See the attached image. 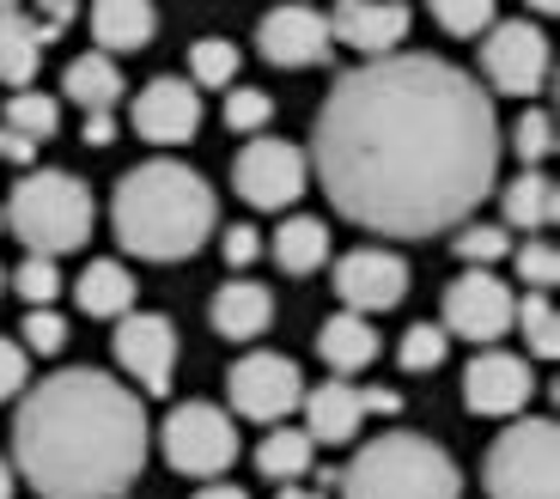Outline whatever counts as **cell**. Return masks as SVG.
<instances>
[{"instance_id": "cell-1", "label": "cell", "mask_w": 560, "mask_h": 499, "mask_svg": "<svg viewBox=\"0 0 560 499\" xmlns=\"http://www.w3.org/2000/svg\"><path fill=\"white\" fill-rule=\"evenodd\" d=\"M311 171L341 220L378 237L463 225L500 177V116L476 73L420 49L365 56L329 85Z\"/></svg>"}, {"instance_id": "cell-2", "label": "cell", "mask_w": 560, "mask_h": 499, "mask_svg": "<svg viewBox=\"0 0 560 499\" xmlns=\"http://www.w3.org/2000/svg\"><path fill=\"white\" fill-rule=\"evenodd\" d=\"M147 408L98 365L19 390L13 463L43 499H122L147 469Z\"/></svg>"}, {"instance_id": "cell-3", "label": "cell", "mask_w": 560, "mask_h": 499, "mask_svg": "<svg viewBox=\"0 0 560 499\" xmlns=\"http://www.w3.org/2000/svg\"><path fill=\"white\" fill-rule=\"evenodd\" d=\"M213 220H220V201H213L208 177L189 171L183 159H147L110 195L116 244L147 263H189L208 244Z\"/></svg>"}, {"instance_id": "cell-4", "label": "cell", "mask_w": 560, "mask_h": 499, "mask_svg": "<svg viewBox=\"0 0 560 499\" xmlns=\"http://www.w3.org/2000/svg\"><path fill=\"white\" fill-rule=\"evenodd\" d=\"M341 499H463V475L445 444L420 432H378L353 451L348 469H336Z\"/></svg>"}, {"instance_id": "cell-5", "label": "cell", "mask_w": 560, "mask_h": 499, "mask_svg": "<svg viewBox=\"0 0 560 499\" xmlns=\"http://www.w3.org/2000/svg\"><path fill=\"white\" fill-rule=\"evenodd\" d=\"M0 220L13 225V237L31 256H56L61 263V256L85 250L98 208H92L85 177H73V171H25L13 183V195L0 201Z\"/></svg>"}, {"instance_id": "cell-6", "label": "cell", "mask_w": 560, "mask_h": 499, "mask_svg": "<svg viewBox=\"0 0 560 499\" xmlns=\"http://www.w3.org/2000/svg\"><path fill=\"white\" fill-rule=\"evenodd\" d=\"M488 499H560V427L555 420H518L488 444L481 457Z\"/></svg>"}, {"instance_id": "cell-7", "label": "cell", "mask_w": 560, "mask_h": 499, "mask_svg": "<svg viewBox=\"0 0 560 499\" xmlns=\"http://www.w3.org/2000/svg\"><path fill=\"white\" fill-rule=\"evenodd\" d=\"M159 439H165L171 469L196 475V481H213V475H225L232 463H238V427H232V415L213 408V403L171 408V420L159 427Z\"/></svg>"}, {"instance_id": "cell-8", "label": "cell", "mask_w": 560, "mask_h": 499, "mask_svg": "<svg viewBox=\"0 0 560 499\" xmlns=\"http://www.w3.org/2000/svg\"><path fill=\"white\" fill-rule=\"evenodd\" d=\"M232 189L238 201H250L256 213H287L305 195V153L293 140H268V135H250L244 153L232 159Z\"/></svg>"}, {"instance_id": "cell-9", "label": "cell", "mask_w": 560, "mask_h": 499, "mask_svg": "<svg viewBox=\"0 0 560 499\" xmlns=\"http://www.w3.org/2000/svg\"><path fill=\"white\" fill-rule=\"evenodd\" d=\"M225 396H232V408H238L244 420H262V427H275V420H287L299 408V396H305V378H299V365L287 360V353H268V347H256V353H244L232 372H225Z\"/></svg>"}, {"instance_id": "cell-10", "label": "cell", "mask_w": 560, "mask_h": 499, "mask_svg": "<svg viewBox=\"0 0 560 499\" xmlns=\"http://www.w3.org/2000/svg\"><path fill=\"white\" fill-rule=\"evenodd\" d=\"M548 37L530 19H512V25H488L481 31V73H488L493 92L505 97H536L548 80Z\"/></svg>"}, {"instance_id": "cell-11", "label": "cell", "mask_w": 560, "mask_h": 499, "mask_svg": "<svg viewBox=\"0 0 560 499\" xmlns=\"http://www.w3.org/2000/svg\"><path fill=\"white\" fill-rule=\"evenodd\" d=\"M512 311H518V292L493 268H463L445 287V335H463V341L488 347L500 335H512Z\"/></svg>"}, {"instance_id": "cell-12", "label": "cell", "mask_w": 560, "mask_h": 499, "mask_svg": "<svg viewBox=\"0 0 560 499\" xmlns=\"http://www.w3.org/2000/svg\"><path fill=\"white\" fill-rule=\"evenodd\" d=\"M305 403V427H311V444H353V432L365 427L372 415H396L402 408V390H378V384H317Z\"/></svg>"}, {"instance_id": "cell-13", "label": "cell", "mask_w": 560, "mask_h": 499, "mask_svg": "<svg viewBox=\"0 0 560 499\" xmlns=\"http://www.w3.org/2000/svg\"><path fill=\"white\" fill-rule=\"evenodd\" d=\"M116 365L147 396H165L171 378H177V323L159 317V311H122L116 317Z\"/></svg>"}, {"instance_id": "cell-14", "label": "cell", "mask_w": 560, "mask_h": 499, "mask_svg": "<svg viewBox=\"0 0 560 499\" xmlns=\"http://www.w3.org/2000/svg\"><path fill=\"white\" fill-rule=\"evenodd\" d=\"M336 299L348 311H360V317H378V311L402 305V292H408V263L396 256V250H378V244H360L348 250L336 263Z\"/></svg>"}, {"instance_id": "cell-15", "label": "cell", "mask_w": 560, "mask_h": 499, "mask_svg": "<svg viewBox=\"0 0 560 499\" xmlns=\"http://www.w3.org/2000/svg\"><path fill=\"white\" fill-rule=\"evenodd\" d=\"M256 49H262V61H275V68H323L329 49H336V37H329V19H323L311 0H287V7H275V13L256 25Z\"/></svg>"}, {"instance_id": "cell-16", "label": "cell", "mask_w": 560, "mask_h": 499, "mask_svg": "<svg viewBox=\"0 0 560 499\" xmlns=\"http://www.w3.org/2000/svg\"><path fill=\"white\" fill-rule=\"evenodd\" d=\"M536 396V378H530V360L505 353V347H488L476 360L463 365V408L469 415H524V403Z\"/></svg>"}, {"instance_id": "cell-17", "label": "cell", "mask_w": 560, "mask_h": 499, "mask_svg": "<svg viewBox=\"0 0 560 499\" xmlns=\"http://www.w3.org/2000/svg\"><path fill=\"white\" fill-rule=\"evenodd\" d=\"M201 128V92L189 80H153L135 97V135L153 147H183Z\"/></svg>"}, {"instance_id": "cell-18", "label": "cell", "mask_w": 560, "mask_h": 499, "mask_svg": "<svg viewBox=\"0 0 560 499\" xmlns=\"http://www.w3.org/2000/svg\"><path fill=\"white\" fill-rule=\"evenodd\" d=\"M329 37L360 49V56H390L408 37V7L402 0H336Z\"/></svg>"}, {"instance_id": "cell-19", "label": "cell", "mask_w": 560, "mask_h": 499, "mask_svg": "<svg viewBox=\"0 0 560 499\" xmlns=\"http://www.w3.org/2000/svg\"><path fill=\"white\" fill-rule=\"evenodd\" d=\"M208 323L225 341H256V335H268V323H275V292H268L262 280H225L208 305Z\"/></svg>"}, {"instance_id": "cell-20", "label": "cell", "mask_w": 560, "mask_h": 499, "mask_svg": "<svg viewBox=\"0 0 560 499\" xmlns=\"http://www.w3.org/2000/svg\"><path fill=\"white\" fill-rule=\"evenodd\" d=\"M317 353H323V365H329L336 378H353V372H365V365L378 360L384 341H378V329H372V323H365L360 311L341 305L336 317H329V323L317 329Z\"/></svg>"}, {"instance_id": "cell-21", "label": "cell", "mask_w": 560, "mask_h": 499, "mask_svg": "<svg viewBox=\"0 0 560 499\" xmlns=\"http://www.w3.org/2000/svg\"><path fill=\"white\" fill-rule=\"evenodd\" d=\"M159 31L153 0H92V43L98 49H147Z\"/></svg>"}, {"instance_id": "cell-22", "label": "cell", "mask_w": 560, "mask_h": 499, "mask_svg": "<svg viewBox=\"0 0 560 499\" xmlns=\"http://www.w3.org/2000/svg\"><path fill=\"white\" fill-rule=\"evenodd\" d=\"M500 208H505V225L512 232H548V225L560 220V189L555 177H542V171H524V177H512L500 189Z\"/></svg>"}, {"instance_id": "cell-23", "label": "cell", "mask_w": 560, "mask_h": 499, "mask_svg": "<svg viewBox=\"0 0 560 499\" xmlns=\"http://www.w3.org/2000/svg\"><path fill=\"white\" fill-rule=\"evenodd\" d=\"M43 25L37 19H25L13 7V13H0V85H13V92H25L31 80H37L43 68Z\"/></svg>"}, {"instance_id": "cell-24", "label": "cell", "mask_w": 560, "mask_h": 499, "mask_svg": "<svg viewBox=\"0 0 560 499\" xmlns=\"http://www.w3.org/2000/svg\"><path fill=\"white\" fill-rule=\"evenodd\" d=\"M61 92H68L80 111H116V97H122V68L110 61V49H92V56L68 61Z\"/></svg>"}, {"instance_id": "cell-25", "label": "cell", "mask_w": 560, "mask_h": 499, "mask_svg": "<svg viewBox=\"0 0 560 499\" xmlns=\"http://www.w3.org/2000/svg\"><path fill=\"white\" fill-rule=\"evenodd\" d=\"M135 275H128L122 263H85L80 287H73V299H80L85 317H122V311H135Z\"/></svg>"}, {"instance_id": "cell-26", "label": "cell", "mask_w": 560, "mask_h": 499, "mask_svg": "<svg viewBox=\"0 0 560 499\" xmlns=\"http://www.w3.org/2000/svg\"><path fill=\"white\" fill-rule=\"evenodd\" d=\"M275 263L287 275H317L329 263V225L311 220V213H293V220H280L275 232Z\"/></svg>"}, {"instance_id": "cell-27", "label": "cell", "mask_w": 560, "mask_h": 499, "mask_svg": "<svg viewBox=\"0 0 560 499\" xmlns=\"http://www.w3.org/2000/svg\"><path fill=\"white\" fill-rule=\"evenodd\" d=\"M305 469H311V432L275 420V432L256 444V475H268V481H299Z\"/></svg>"}, {"instance_id": "cell-28", "label": "cell", "mask_w": 560, "mask_h": 499, "mask_svg": "<svg viewBox=\"0 0 560 499\" xmlns=\"http://www.w3.org/2000/svg\"><path fill=\"white\" fill-rule=\"evenodd\" d=\"M512 329L524 335V347H530L536 360H555L560 353V311L548 305V292H524L518 299V311H512Z\"/></svg>"}, {"instance_id": "cell-29", "label": "cell", "mask_w": 560, "mask_h": 499, "mask_svg": "<svg viewBox=\"0 0 560 499\" xmlns=\"http://www.w3.org/2000/svg\"><path fill=\"white\" fill-rule=\"evenodd\" d=\"M189 85H196V92L238 85V43H225V37H196L189 43Z\"/></svg>"}, {"instance_id": "cell-30", "label": "cell", "mask_w": 560, "mask_h": 499, "mask_svg": "<svg viewBox=\"0 0 560 499\" xmlns=\"http://www.w3.org/2000/svg\"><path fill=\"white\" fill-rule=\"evenodd\" d=\"M7 128H19L31 140H49L61 128V104L49 92H13L7 97Z\"/></svg>"}, {"instance_id": "cell-31", "label": "cell", "mask_w": 560, "mask_h": 499, "mask_svg": "<svg viewBox=\"0 0 560 499\" xmlns=\"http://www.w3.org/2000/svg\"><path fill=\"white\" fill-rule=\"evenodd\" d=\"M451 250H457L469 268H493L512 250V237H505V225H476V220H463L457 237H451Z\"/></svg>"}, {"instance_id": "cell-32", "label": "cell", "mask_w": 560, "mask_h": 499, "mask_svg": "<svg viewBox=\"0 0 560 499\" xmlns=\"http://www.w3.org/2000/svg\"><path fill=\"white\" fill-rule=\"evenodd\" d=\"M19 335H25V353H43V360H56L61 347H68V317H61L56 305H31L25 323H19Z\"/></svg>"}, {"instance_id": "cell-33", "label": "cell", "mask_w": 560, "mask_h": 499, "mask_svg": "<svg viewBox=\"0 0 560 499\" xmlns=\"http://www.w3.org/2000/svg\"><path fill=\"white\" fill-rule=\"evenodd\" d=\"M13 292L25 299V305H56V299H61L56 256H25V263L13 268Z\"/></svg>"}, {"instance_id": "cell-34", "label": "cell", "mask_w": 560, "mask_h": 499, "mask_svg": "<svg viewBox=\"0 0 560 499\" xmlns=\"http://www.w3.org/2000/svg\"><path fill=\"white\" fill-rule=\"evenodd\" d=\"M433 7V25L451 37H481L493 25V0H427Z\"/></svg>"}, {"instance_id": "cell-35", "label": "cell", "mask_w": 560, "mask_h": 499, "mask_svg": "<svg viewBox=\"0 0 560 499\" xmlns=\"http://www.w3.org/2000/svg\"><path fill=\"white\" fill-rule=\"evenodd\" d=\"M275 123V97L256 92V85H238V92H225V128L232 135H262Z\"/></svg>"}, {"instance_id": "cell-36", "label": "cell", "mask_w": 560, "mask_h": 499, "mask_svg": "<svg viewBox=\"0 0 560 499\" xmlns=\"http://www.w3.org/2000/svg\"><path fill=\"white\" fill-rule=\"evenodd\" d=\"M451 353V335L439 329V323H415V329L402 335V347H396V360H402V372H433L439 360Z\"/></svg>"}, {"instance_id": "cell-37", "label": "cell", "mask_w": 560, "mask_h": 499, "mask_svg": "<svg viewBox=\"0 0 560 499\" xmlns=\"http://www.w3.org/2000/svg\"><path fill=\"white\" fill-rule=\"evenodd\" d=\"M512 153H518L524 165H542V159L555 153V116H548V111H524L518 128H512Z\"/></svg>"}, {"instance_id": "cell-38", "label": "cell", "mask_w": 560, "mask_h": 499, "mask_svg": "<svg viewBox=\"0 0 560 499\" xmlns=\"http://www.w3.org/2000/svg\"><path fill=\"white\" fill-rule=\"evenodd\" d=\"M518 280H524V287H536V292H548L560 280V256H555V244H548V237L518 244Z\"/></svg>"}, {"instance_id": "cell-39", "label": "cell", "mask_w": 560, "mask_h": 499, "mask_svg": "<svg viewBox=\"0 0 560 499\" xmlns=\"http://www.w3.org/2000/svg\"><path fill=\"white\" fill-rule=\"evenodd\" d=\"M25 384H31V353H25V341L0 335V403H13Z\"/></svg>"}, {"instance_id": "cell-40", "label": "cell", "mask_w": 560, "mask_h": 499, "mask_svg": "<svg viewBox=\"0 0 560 499\" xmlns=\"http://www.w3.org/2000/svg\"><path fill=\"white\" fill-rule=\"evenodd\" d=\"M225 263L232 268H250L256 263V250H262V237H256V225H225Z\"/></svg>"}, {"instance_id": "cell-41", "label": "cell", "mask_w": 560, "mask_h": 499, "mask_svg": "<svg viewBox=\"0 0 560 499\" xmlns=\"http://www.w3.org/2000/svg\"><path fill=\"white\" fill-rule=\"evenodd\" d=\"M73 13H80V0H37V25H43V37L56 43L61 31L73 25Z\"/></svg>"}, {"instance_id": "cell-42", "label": "cell", "mask_w": 560, "mask_h": 499, "mask_svg": "<svg viewBox=\"0 0 560 499\" xmlns=\"http://www.w3.org/2000/svg\"><path fill=\"white\" fill-rule=\"evenodd\" d=\"M0 159H13V165H37V140L0 123Z\"/></svg>"}, {"instance_id": "cell-43", "label": "cell", "mask_w": 560, "mask_h": 499, "mask_svg": "<svg viewBox=\"0 0 560 499\" xmlns=\"http://www.w3.org/2000/svg\"><path fill=\"white\" fill-rule=\"evenodd\" d=\"M80 140H85V147H110V140H116V111H85Z\"/></svg>"}, {"instance_id": "cell-44", "label": "cell", "mask_w": 560, "mask_h": 499, "mask_svg": "<svg viewBox=\"0 0 560 499\" xmlns=\"http://www.w3.org/2000/svg\"><path fill=\"white\" fill-rule=\"evenodd\" d=\"M196 499H250V494H244V487H201Z\"/></svg>"}, {"instance_id": "cell-45", "label": "cell", "mask_w": 560, "mask_h": 499, "mask_svg": "<svg viewBox=\"0 0 560 499\" xmlns=\"http://www.w3.org/2000/svg\"><path fill=\"white\" fill-rule=\"evenodd\" d=\"M0 499H13V463L0 457Z\"/></svg>"}, {"instance_id": "cell-46", "label": "cell", "mask_w": 560, "mask_h": 499, "mask_svg": "<svg viewBox=\"0 0 560 499\" xmlns=\"http://www.w3.org/2000/svg\"><path fill=\"white\" fill-rule=\"evenodd\" d=\"M280 499H323V494H311V487H280Z\"/></svg>"}, {"instance_id": "cell-47", "label": "cell", "mask_w": 560, "mask_h": 499, "mask_svg": "<svg viewBox=\"0 0 560 499\" xmlns=\"http://www.w3.org/2000/svg\"><path fill=\"white\" fill-rule=\"evenodd\" d=\"M530 13H548V19H555V13H560V0H530Z\"/></svg>"}, {"instance_id": "cell-48", "label": "cell", "mask_w": 560, "mask_h": 499, "mask_svg": "<svg viewBox=\"0 0 560 499\" xmlns=\"http://www.w3.org/2000/svg\"><path fill=\"white\" fill-rule=\"evenodd\" d=\"M13 7H25V0H0V13H13Z\"/></svg>"}, {"instance_id": "cell-49", "label": "cell", "mask_w": 560, "mask_h": 499, "mask_svg": "<svg viewBox=\"0 0 560 499\" xmlns=\"http://www.w3.org/2000/svg\"><path fill=\"white\" fill-rule=\"evenodd\" d=\"M0 287H7V268H0Z\"/></svg>"}, {"instance_id": "cell-50", "label": "cell", "mask_w": 560, "mask_h": 499, "mask_svg": "<svg viewBox=\"0 0 560 499\" xmlns=\"http://www.w3.org/2000/svg\"><path fill=\"white\" fill-rule=\"evenodd\" d=\"M0 225H7V220H0Z\"/></svg>"}]
</instances>
